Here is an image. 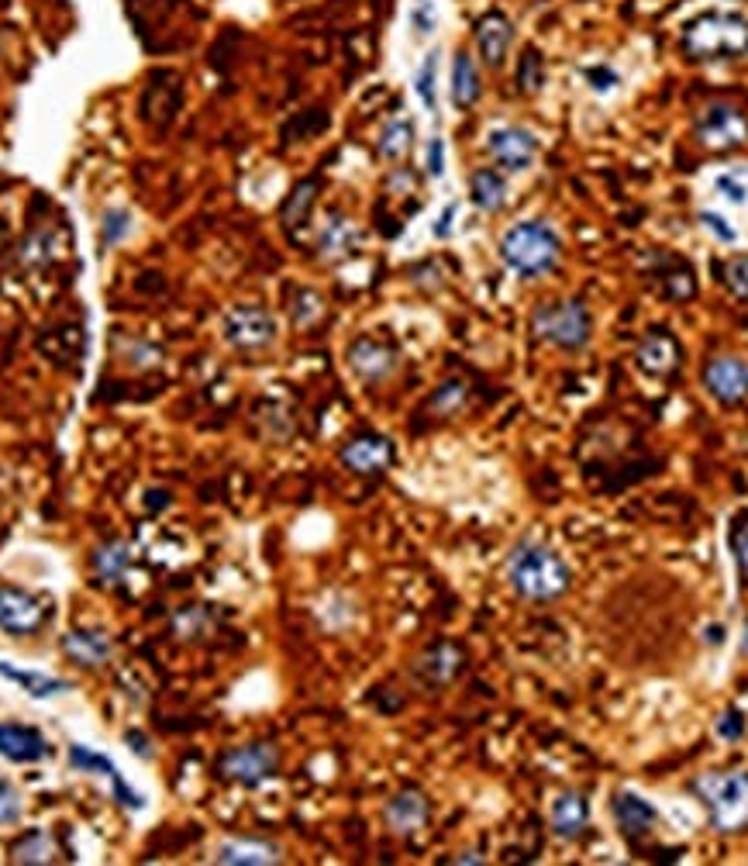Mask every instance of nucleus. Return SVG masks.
<instances>
[{
    "mask_svg": "<svg viewBox=\"0 0 748 866\" xmlns=\"http://www.w3.org/2000/svg\"><path fill=\"white\" fill-rule=\"evenodd\" d=\"M176 636L180 639H201L207 632V608H201V604H193V608H183L180 615H176Z\"/></svg>",
    "mask_w": 748,
    "mask_h": 866,
    "instance_id": "40",
    "label": "nucleus"
},
{
    "mask_svg": "<svg viewBox=\"0 0 748 866\" xmlns=\"http://www.w3.org/2000/svg\"><path fill=\"white\" fill-rule=\"evenodd\" d=\"M548 826H553V835L566 842L583 839L590 829V797L583 791H559L548 808Z\"/></svg>",
    "mask_w": 748,
    "mask_h": 866,
    "instance_id": "19",
    "label": "nucleus"
},
{
    "mask_svg": "<svg viewBox=\"0 0 748 866\" xmlns=\"http://www.w3.org/2000/svg\"><path fill=\"white\" fill-rule=\"evenodd\" d=\"M280 763L283 756L273 743H249V746H235L228 752H222V760H217V776H225V781L238 784V787H259L273 781L280 773Z\"/></svg>",
    "mask_w": 748,
    "mask_h": 866,
    "instance_id": "6",
    "label": "nucleus"
},
{
    "mask_svg": "<svg viewBox=\"0 0 748 866\" xmlns=\"http://www.w3.org/2000/svg\"><path fill=\"white\" fill-rule=\"evenodd\" d=\"M339 460L348 473L356 476H377V473H387L397 460V446L393 439L380 436V431H363V436L348 439L339 452Z\"/></svg>",
    "mask_w": 748,
    "mask_h": 866,
    "instance_id": "10",
    "label": "nucleus"
},
{
    "mask_svg": "<svg viewBox=\"0 0 748 866\" xmlns=\"http://www.w3.org/2000/svg\"><path fill=\"white\" fill-rule=\"evenodd\" d=\"M225 342L238 353H259L276 342V318L259 305H238L225 315Z\"/></svg>",
    "mask_w": 748,
    "mask_h": 866,
    "instance_id": "9",
    "label": "nucleus"
},
{
    "mask_svg": "<svg viewBox=\"0 0 748 866\" xmlns=\"http://www.w3.org/2000/svg\"><path fill=\"white\" fill-rule=\"evenodd\" d=\"M0 677L17 684L25 695L38 698V701H46V698H56L62 695V690H70V680H62V677H52V674H35V669H17L11 663L0 660Z\"/></svg>",
    "mask_w": 748,
    "mask_h": 866,
    "instance_id": "29",
    "label": "nucleus"
},
{
    "mask_svg": "<svg viewBox=\"0 0 748 866\" xmlns=\"http://www.w3.org/2000/svg\"><path fill=\"white\" fill-rule=\"evenodd\" d=\"M363 242V232L356 228V222H348L345 214H332L318 238V256L328 259V263H342L352 252L359 249Z\"/></svg>",
    "mask_w": 748,
    "mask_h": 866,
    "instance_id": "25",
    "label": "nucleus"
},
{
    "mask_svg": "<svg viewBox=\"0 0 748 866\" xmlns=\"http://www.w3.org/2000/svg\"><path fill=\"white\" fill-rule=\"evenodd\" d=\"M700 225L703 228H711L721 242H735V228L724 222V218H717V214H711V211H700Z\"/></svg>",
    "mask_w": 748,
    "mask_h": 866,
    "instance_id": "44",
    "label": "nucleus"
},
{
    "mask_svg": "<svg viewBox=\"0 0 748 866\" xmlns=\"http://www.w3.org/2000/svg\"><path fill=\"white\" fill-rule=\"evenodd\" d=\"M59 859H62V846L49 829H32L11 846V863L17 866H49Z\"/></svg>",
    "mask_w": 748,
    "mask_h": 866,
    "instance_id": "26",
    "label": "nucleus"
},
{
    "mask_svg": "<svg viewBox=\"0 0 748 866\" xmlns=\"http://www.w3.org/2000/svg\"><path fill=\"white\" fill-rule=\"evenodd\" d=\"M438 25V11H435V0H414L411 4V28L417 35H431Z\"/></svg>",
    "mask_w": 748,
    "mask_h": 866,
    "instance_id": "42",
    "label": "nucleus"
},
{
    "mask_svg": "<svg viewBox=\"0 0 748 866\" xmlns=\"http://www.w3.org/2000/svg\"><path fill=\"white\" fill-rule=\"evenodd\" d=\"M428 173H431V177H442V173H446V142L442 139L428 142Z\"/></svg>",
    "mask_w": 748,
    "mask_h": 866,
    "instance_id": "46",
    "label": "nucleus"
},
{
    "mask_svg": "<svg viewBox=\"0 0 748 866\" xmlns=\"http://www.w3.org/2000/svg\"><path fill=\"white\" fill-rule=\"evenodd\" d=\"M542 86H545V56L527 46L518 59V91L535 97Z\"/></svg>",
    "mask_w": 748,
    "mask_h": 866,
    "instance_id": "34",
    "label": "nucleus"
},
{
    "mask_svg": "<svg viewBox=\"0 0 748 866\" xmlns=\"http://www.w3.org/2000/svg\"><path fill=\"white\" fill-rule=\"evenodd\" d=\"M466 398H470L466 380H446V383L431 394L428 407L435 411V415H455V411H459L462 404H466Z\"/></svg>",
    "mask_w": 748,
    "mask_h": 866,
    "instance_id": "35",
    "label": "nucleus"
},
{
    "mask_svg": "<svg viewBox=\"0 0 748 866\" xmlns=\"http://www.w3.org/2000/svg\"><path fill=\"white\" fill-rule=\"evenodd\" d=\"M532 332L556 349H583L593 335V318L583 300H548L532 315Z\"/></svg>",
    "mask_w": 748,
    "mask_h": 866,
    "instance_id": "5",
    "label": "nucleus"
},
{
    "mask_svg": "<svg viewBox=\"0 0 748 866\" xmlns=\"http://www.w3.org/2000/svg\"><path fill=\"white\" fill-rule=\"evenodd\" d=\"M8 242H11V228L4 218H0V249H8Z\"/></svg>",
    "mask_w": 748,
    "mask_h": 866,
    "instance_id": "51",
    "label": "nucleus"
},
{
    "mask_svg": "<svg viewBox=\"0 0 748 866\" xmlns=\"http://www.w3.org/2000/svg\"><path fill=\"white\" fill-rule=\"evenodd\" d=\"M438 52H428L425 62H422V70H417L414 76V91L417 97H422V104L428 107V111H435V104H438Z\"/></svg>",
    "mask_w": 748,
    "mask_h": 866,
    "instance_id": "37",
    "label": "nucleus"
},
{
    "mask_svg": "<svg viewBox=\"0 0 748 866\" xmlns=\"http://www.w3.org/2000/svg\"><path fill=\"white\" fill-rule=\"evenodd\" d=\"M56 259V235L49 228H35L17 249V263L25 270H41Z\"/></svg>",
    "mask_w": 748,
    "mask_h": 866,
    "instance_id": "33",
    "label": "nucleus"
},
{
    "mask_svg": "<svg viewBox=\"0 0 748 866\" xmlns=\"http://www.w3.org/2000/svg\"><path fill=\"white\" fill-rule=\"evenodd\" d=\"M732 549H735V559H738V570L748 577V525H738L735 535H732Z\"/></svg>",
    "mask_w": 748,
    "mask_h": 866,
    "instance_id": "45",
    "label": "nucleus"
},
{
    "mask_svg": "<svg viewBox=\"0 0 748 866\" xmlns=\"http://www.w3.org/2000/svg\"><path fill=\"white\" fill-rule=\"evenodd\" d=\"M348 366L352 373L366 383H380L387 377H393V370L401 366V353L393 342H383V339H372V335H363L348 345Z\"/></svg>",
    "mask_w": 748,
    "mask_h": 866,
    "instance_id": "13",
    "label": "nucleus"
},
{
    "mask_svg": "<svg viewBox=\"0 0 748 866\" xmlns=\"http://www.w3.org/2000/svg\"><path fill=\"white\" fill-rule=\"evenodd\" d=\"M131 546L124 538H111V543H100L94 553H91V567H94V577L100 588H115V583L124 580L128 567H131Z\"/></svg>",
    "mask_w": 748,
    "mask_h": 866,
    "instance_id": "27",
    "label": "nucleus"
},
{
    "mask_svg": "<svg viewBox=\"0 0 748 866\" xmlns=\"http://www.w3.org/2000/svg\"><path fill=\"white\" fill-rule=\"evenodd\" d=\"M318 190H321V180H318V177H307V180H300V183L290 190V198L283 201V207H280V222H283V228H287L290 235H294L297 228H304L307 222H311V211H314V201H318Z\"/></svg>",
    "mask_w": 748,
    "mask_h": 866,
    "instance_id": "28",
    "label": "nucleus"
},
{
    "mask_svg": "<svg viewBox=\"0 0 748 866\" xmlns=\"http://www.w3.org/2000/svg\"><path fill=\"white\" fill-rule=\"evenodd\" d=\"M52 618V604L32 591L0 583V629L8 636H38Z\"/></svg>",
    "mask_w": 748,
    "mask_h": 866,
    "instance_id": "8",
    "label": "nucleus"
},
{
    "mask_svg": "<svg viewBox=\"0 0 748 866\" xmlns=\"http://www.w3.org/2000/svg\"><path fill=\"white\" fill-rule=\"evenodd\" d=\"M508 580L524 601H556L573 588V570L556 549L521 543L508 556Z\"/></svg>",
    "mask_w": 748,
    "mask_h": 866,
    "instance_id": "1",
    "label": "nucleus"
},
{
    "mask_svg": "<svg viewBox=\"0 0 748 866\" xmlns=\"http://www.w3.org/2000/svg\"><path fill=\"white\" fill-rule=\"evenodd\" d=\"M717 190H724V198H728V201L745 204V183H738L735 177H721L717 180Z\"/></svg>",
    "mask_w": 748,
    "mask_h": 866,
    "instance_id": "47",
    "label": "nucleus"
},
{
    "mask_svg": "<svg viewBox=\"0 0 748 866\" xmlns=\"http://www.w3.org/2000/svg\"><path fill=\"white\" fill-rule=\"evenodd\" d=\"M280 859H283V850L266 839H231V842H222L214 853V863H225V866H270Z\"/></svg>",
    "mask_w": 748,
    "mask_h": 866,
    "instance_id": "24",
    "label": "nucleus"
},
{
    "mask_svg": "<svg viewBox=\"0 0 748 866\" xmlns=\"http://www.w3.org/2000/svg\"><path fill=\"white\" fill-rule=\"evenodd\" d=\"M21 811H25V805H21L17 787L0 776V826H14V821L21 818Z\"/></svg>",
    "mask_w": 748,
    "mask_h": 866,
    "instance_id": "41",
    "label": "nucleus"
},
{
    "mask_svg": "<svg viewBox=\"0 0 748 866\" xmlns=\"http://www.w3.org/2000/svg\"><path fill=\"white\" fill-rule=\"evenodd\" d=\"M462 669H466V653L455 642H435L414 660V677L431 690L449 687Z\"/></svg>",
    "mask_w": 748,
    "mask_h": 866,
    "instance_id": "15",
    "label": "nucleus"
},
{
    "mask_svg": "<svg viewBox=\"0 0 748 866\" xmlns=\"http://www.w3.org/2000/svg\"><path fill=\"white\" fill-rule=\"evenodd\" d=\"M703 387L717 404L738 407L748 398V363L738 356H714L703 366Z\"/></svg>",
    "mask_w": 748,
    "mask_h": 866,
    "instance_id": "14",
    "label": "nucleus"
},
{
    "mask_svg": "<svg viewBox=\"0 0 748 866\" xmlns=\"http://www.w3.org/2000/svg\"><path fill=\"white\" fill-rule=\"evenodd\" d=\"M717 735L724 743H735V739H741L745 735V719L738 711H724L721 719H717Z\"/></svg>",
    "mask_w": 748,
    "mask_h": 866,
    "instance_id": "43",
    "label": "nucleus"
},
{
    "mask_svg": "<svg viewBox=\"0 0 748 866\" xmlns=\"http://www.w3.org/2000/svg\"><path fill=\"white\" fill-rule=\"evenodd\" d=\"M452 218H455V204H449V207L442 211V222L435 225V235H438V238H449V232H452Z\"/></svg>",
    "mask_w": 748,
    "mask_h": 866,
    "instance_id": "50",
    "label": "nucleus"
},
{
    "mask_svg": "<svg viewBox=\"0 0 748 866\" xmlns=\"http://www.w3.org/2000/svg\"><path fill=\"white\" fill-rule=\"evenodd\" d=\"M721 284L728 287L732 297L748 305V256H732L728 263L721 266Z\"/></svg>",
    "mask_w": 748,
    "mask_h": 866,
    "instance_id": "38",
    "label": "nucleus"
},
{
    "mask_svg": "<svg viewBox=\"0 0 748 866\" xmlns=\"http://www.w3.org/2000/svg\"><path fill=\"white\" fill-rule=\"evenodd\" d=\"M290 315H294V324L297 329H307V324H314L321 315H324V300L318 290H297L294 294V305H290Z\"/></svg>",
    "mask_w": 748,
    "mask_h": 866,
    "instance_id": "39",
    "label": "nucleus"
},
{
    "mask_svg": "<svg viewBox=\"0 0 748 866\" xmlns=\"http://www.w3.org/2000/svg\"><path fill=\"white\" fill-rule=\"evenodd\" d=\"M183 107V83L176 73L169 70H159L152 73L149 83H145V94H142V118L156 128V132H166L173 124V118L180 115Z\"/></svg>",
    "mask_w": 748,
    "mask_h": 866,
    "instance_id": "12",
    "label": "nucleus"
},
{
    "mask_svg": "<svg viewBox=\"0 0 748 866\" xmlns=\"http://www.w3.org/2000/svg\"><path fill=\"white\" fill-rule=\"evenodd\" d=\"M634 363H638V370H642V373L666 380V377H673L679 370V366H684V349H679V342L669 332L652 329L642 342H638Z\"/></svg>",
    "mask_w": 748,
    "mask_h": 866,
    "instance_id": "17",
    "label": "nucleus"
},
{
    "mask_svg": "<svg viewBox=\"0 0 748 866\" xmlns=\"http://www.w3.org/2000/svg\"><path fill=\"white\" fill-rule=\"evenodd\" d=\"M559 256L562 238L545 222H521L500 238V259L524 280H538L548 270H556Z\"/></svg>",
    "mask_w": 748,
    "mask_h": 866,
    "instance_id": "3",
    "label": "nucleus"
},
{
    "mask_svg": "<svg viewBox=\"0 0 748 866\" xmlns=\"http://www.w3.org/2000/svg\"><path fill=\"white\" fill-rule=\"evenodd\" d=\"M452 863H483V856L479 853H459Z\"/></svg>",
    "mask_w": 748,
    "mask_h": 866,
    "instance_id": "52",
    "label": "nucleus"
},
{
    "mask_svg": "<svg viewBox=\"0 0 748 866\" xmlns=\"http://www.w3.org/2000/svg\"><path fill=\"white\" fill-rule=\"evenodd\" d=\"M586 76H590V80H597V83H593V91H610V86H618V73H607V70H590Z\"/></svg>",
    "mask_w": 748,
    "mask_h": 866,
    "instance_id": "48",
    "label": "nucleus"
},
{
    "mask_svg": "<svg viewBox=\"0 0 748 866\" xmlns=\"http://www.w3.org/2000/svg\"><path fill=\"white\" fill-rule=\"evenodd\" d=\"M62 653L83 669H97L115 656V639L104 629H73L62 636Z\"/></svg>",
    "mask_w": 748,
    "mask_h": 866,
    "instance_id": "21",
    "label": "nucleus"
},
{
    "mask_svg": "<svg viewBox=\"0 0 748 866\" xmlns=\"http://www.w3.org/2000/svg\"><path fill=\"white\" fill-rule=\"evenodd\" d=\"M124 739L131 743V749H135V752L142 756V760H149V756H152V749H149V739H145L142 732H128Z\"/></svg>",
    "mask_w": 748,
    "mask_h": 866,
    "instance_id": "49",
    "label": "nucleus"
},
{
    "mask_svg": "<svg viewBox=\"0 0 748 866\" xmlns=\"http://www.w3.org/2000/svg\"><path fill=\"white\" fill-rule=\"evenodd\" d=\"M684 52L697 62L741 59L748 52V17L738 11H703L684 28Z\"/></svg>",
    "mask_w": 748,
    "mask_h": 866,
    "instance_id": "2",
    "label": "nucleus"
},
{
    "mask_svg": "<svg viewBox=\"0 0 748 866\" xmlns=\"http://www.w3.org/2000/svg\"><path fill=\"white\" fill-rule=\"evenodd\" d=\"M610 811L614 818H618V826L628 839H638V835H649L655 829V821H658V811L649 797L642 794H634V791H625L610 800Z\"/></svg>",
    "mask_w": 748,
    "mask_h": 866,
    "instance_id": "23",
    "label": "nucleus"
},
{
    "mask_svg": "<svg viewBox=\"0 0 748 866\" xmlns=\"http://www.w3.org/2000/svg\"><path fill=\"white\" fill-rule=\"evenodd\" d=\"M411 149H414V121H407V118L390 121L377 139V153L387 163H401Z\"/></svg>",
    "mask_w": 748,
    "mask_h": 866,
    "instance_id": "32",
    "label": "nucleus"
},
{
    "mask_svg": "<svg viewBox=\"0 0 748 866\" xmlns=\"http://www.w3.org/2000/svg\"><path fill=\"white\" fill-rule=\"evenodd\" d=\"M511 41H514V25L503 11H487L476 21V49L490 70L503 67V59L511 52Z\"/></svg>",
    "mask_w": 748,
    "mask_h": 866,
    "instance_id": "20",
    "label": "nucleus"
},
{
    "mask_svg": "<svg viewBox=\"0 0 748 866\" xmlns=\"http://www.w3.org/2000/svg\"><path fill=\"white\" fill-rule=\"evenodd\" d=\"M693 135L703 149H711V153H732V149L748 145V115L738 104H728V100L708 104L697 115Z\"/></svg>",
    "mask_w": 748,
    "mask_h": 866,
    "instance_id": "7",
    "label": "nucleus"
},
{
    "mask_svg": "<svg viewBox=\"0 0 748 866\" xmlns=\"http://www.w3.org/2000/svg\"><path fill=\"white\" fill-rule=\"evenodd\" d=\"M131 232V214L124 207H111V211H104V218H100V249H115L118 242H124Z\"/></svg>",
    "mask_w": 748,
    "mask_h": 866,
    "instance_id": "36",
    "label": "nucleus"
},
{
    "mask_svg": "<svg viewBox=\"0 0 748 866\" xmlns=\"http://www.w3.org/2000/svg\"><path fill=\"white\" fill-rule=\"evenodd\" d=\"M693 794L703 800L717 832H738L748 826V773H700L690 784Z\"/></svg>",
    "mask_w": 748,
    "mask_h": 866,
    "instance_id": "4",
    "label": "nucleus"
},
{
    "mask_svg": "<svg viewBox=\"0 0 748 866\" xmlns=\"http://www.w3.org/2000/svg\"><path fill=\"white\" fill-rule=\"evenodd\" d=\"M487 153L490 159L508 169V173H524L532 169L535 159H538V139L527 132V128H518V124H500L487 135Z\"/></svg>",
    "mask_w": 748,
    "mask_h": 866,
    "instance_id": "11",
    "label": "nucleus"
},
{
    "mask_svg": "<svg viewBox=\"0 0 748 866\" xmlns=\"http://www.w3.org/2000/svg\"><path fill=\"white\" fill-rule=\"evenodd\" d=\"M479 100V70L470 52H455L452 62V104L459 111H470V107Z\"/></svg>",
    "mask_w": 748,
    "mask_h": 866,
    "instance_id": "31",
    "label": "nucleus"
},
{
    "mask_svg": "<svg viewBox=\"0 0 748 866\" xmlns=\"http://www.w3.org/2000/svg\"><path fill=\"white\" fill-rule=\"evenodd\" d=\"M383 821L393 835H414L431 821V800L425 791L404 787L383 805Z\"/></svg>",
    "mask_w": 748,
    "mask_h": 866,
    "instance_id": "16",
    "label": "nucleus"
},
{
    "mask_svg": "<svg viewBox=\"0 0 748 866\" xmlns=\"http://www.w3.org/2000/svg\"><path fill=\"white\" fill-rule=\"evenodd\" d=\"M741 653L748 656V621H745V629H741Z\"/></svg>",
    "mask_w": 748,
    "mask_h": 866,
    "instance_id": "53",
    "label": "nucleus"
},
{
    "mask_svg": "<svg viewBox=\"0 0 748 866\" xmlns=\"http://www.w3.org/2000/svg\"><path fill=\"white\" fill-rule=\"evenodd\" d=\"M0 756L11 763H38L49 756V743H46V735L32 725L0 722Z\"/></svg>",
    "mask_w": 748,
    "mask_h": 866,
    "instance_id": "22",
    "label": "nucleus"
},
{
    "mask_svg": "<svg viewBox=\"0 0 748 866\" xmlns=\"http://www.w3.org/2000/svg\"><path fill=\"white\" fill-rule=\"evenodd\" d=\"M470 201L487 214L500 211L508 204V180L497 169H476L470 177Z\"/></svg>",
    "mask_w": 748,
    "mask_h": 866,
    "instance_id": "30",
    "label": "nucleus"
},
{
    "mask_svg": "<svg viewBox=\"0 0 748 866\" xmlns=\"http://www.w3.org/2000/svg\"><path fill=\"white\" fill-rule=\"evenodd\" d=\"M70 767L80 770V773H100V776H107V781H111V787H115V800H118V805L135 808V811L145 805V797L124 784L121 770L115 767V760H107L104 752H97V749H91V746H80V743H76V746H70Z\"/></svg>",
    "mask_w": 748,
    "mask_h": 866,
    "instance_id": "18",
    "label": "nucleus"
}]
</instances>
